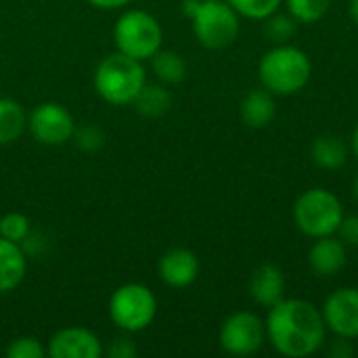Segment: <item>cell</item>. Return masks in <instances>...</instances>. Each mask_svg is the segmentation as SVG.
Listing matches in <instances>:
<instances>
[{"label":"cell","instance_id":"11","mask_svg":"<svg viewBox=\"0 0 358 358\" xmlns=\"http://www.w3.org/2000/svg\"><path fill=\"white\" fill-rule=\"evenodd\" d=\"M46 355L52 358H99L103 344L86 327H65L50 338Z\"/></svg>","mask_w":358,"mask_h":358},{"label":"cell","instance_id":"23","mask_svg":"<svg viewBox=\"0 0 358 358\" xmlns=\"http://www.w3.org/2000/svg\"><path fill=\"white\" fill-rule=\"evenodd\" d=\"M29 233H31V222L25 214L8 212V214L0 216V237L21 245Z\"/></svg>","mask_w":358,"mask_h":358},{"label":"cell","instance_id":"30","mask_svg":"<svg viewBox=\"0 0 358 358\" xmlns=\"http://www.w3.org/2000/svg\"><path fill=\"white\" fill-rule=\"evenodd\" d=\"M331 357L336 358H344V357H352V348H350V340H344V338H338L331 346Z\"/></svg>","mask_w":358,"mask_h":358},{"label":"cell","instance_id":"6","mask_svg":"<svg viewBox=\"0 0 358 358\" xmlns=\"http://www.w3.org/2000/svg\"><path fill=\"white\" fill-rule=\"evenodd\" d=\"M342 218H344V208L338 195L321 187L304 191L294 206L296 227L306 237L313 239L336 235Z\"/></svg>","mask_w":358,"mask_h":358},{"label":"cell","instance_id":"5","mask_svg":"<svg viewBox=\"0 0 358 358\" xmlns=\"http://www.w3.org/2000/svg\"><path fill=\"white\" fill-rule=\"evenodd\" d=\"M109 319L124 334L145 331L157 315V298L143 283L120 285L109 298Z\"/></svg>","mask_w":358,"mask_h":358},{"label":"cell","instance_id":"32","mask_svg":"<svg viewBox=\"0 0 358 358\" xmlns=\"http://www.w3.org/2000/svg\"><path fill=\"white\" fill-rule=\"evenodd\" d=\"M350 19L358 27V0H350Z\"/></svg>","mask_w":358,"mask_h":358},{"label":"cell","instance_id":"24","mask_svg":"<svg viewBox=\"0 0 358 358\" xmlns=\"http://www.w3.org/2000/svg\"><path fill=\"white\" fill-rule=\"evenodd\" d=\"M239 17L254 19V21H264L273 13H277L281 0H227Z\"/></svg>","mask_w":358,"mask_h":358},{"label":"cell","instance_id":"33","mask_svg":"<svg viewBox=\"0 0 358 358\" xmlns=\"http://www.w3.org/2000/svg\"><path fill=\"white\" fill-rule=\"evenodd\" d=\"M352 197H355V201H357L358 206V174L357 178H355V182H352Z\"/></svg>","mask_w":358,"mask_h":358},{"label":"cell","instance_id":"14","mask_svg":"<svg viewBox=\"0 0 358 358\" xmlns=\"http://www.w3.org/2000/svg\"><path fill=\"white\" fill-rule=\"evenodd\" d=\"M250 296L262 308H273L285 296V277L277 264H260L250 279Z\"/></svg>","mask_w":358,"mask_h":358},{"label":"cell","instance_id":"26","mask_svg":"<svg viewBox=\"0 0 358 358\" xmlns=\"http://www.w3.org/2000/svg\"><path fill=\"white\" fill-rule=\"evenodd\" d=\"M71 141L76 143V147L80 151H84V153H96L105 145V132L99 126H92V124L82 126V128L76 126V132H73V138Z\"/></svg>","mask_w":358,"mask_h":358},{"label":"cell","instance_id":"4","mask_svg":"<svg viewBox=\"0 0 358 358\" xmlns=\"http://www.w3.org/2000/svg\"><path fill=\"white\" fill-rule=\"evenodd\" d=\"M164 29L151 13L143 8L124 10L113 25V42L117 52L136 61H151L162 48Z\"/></svg>","mask_w":358,"mask_h":358},{"label":"cell","instance_id":"15","mask_svg":"<svg viewBox=\"0 0 358 358\" xmlns=\"http://www.w3.org/2000/svg\"><path fill=\"white\" fill-rule=\"evenodd\" d=\"M275 115H277V101H275V94L268 92L266 88L250 90L239 105L241 122L254 130H260L273 124Z\"/></svg>","mask_w":358,"mask_h":358},{"label":"cell","instance_id":"18","mask_svg":"<svg viewBox=\"0 0 358 358\" xmlns=\"http://www.w3.org/2000/svg\"><path fill=\"white\" fill-rule=\"evenodd\" d=\"M27 130V113L21 103L0 96V145L15 143Z\"/></svg>","mask_w":358,"mask_h":358},{"label":"cell","instance_id":"27","mask_svg":"<svg viewBox=\"0 0 358 358\" xmlns=\"http://www.w3.org/2000/svg\"><path fill=\"white\" fill-rule=\"evenodd\" d=\"M130 336V334H128ZM128 336H120L115 340H111L109 348H107V357L109 358H134L138 355L136 344L128 338Z\"/></svg>","mask_w":358,"mask_h":358},{"label":"cell","instance_id":"17","mask_svg":"<svg viewBox=\"0 0 358 358\" xmlns=\"http://www.w3.org/2000/svg\"><path fill=\"white\" fill-rule=\"evenodd\" d=\"M313 159L323 170H340L348 162V147L336 134H321L313 143Z\"/></svg>","mask_w":358,"mask_h":358},{"label":"cell","instance_id":"7","mask_svg":"<svg viewBox=\"0 0 358 358\" xmlns=\"http://www.w3.org/2000/svg\"><path fill=\"white\" fill-rule=\"evenodd\" d=\"M191 25L197 42L210 50L231 46L241 29L239 13L227 0H199Z\"/></svg>","mask_w":358,"mask_h":358},{"label":"cell","instance_id":"9","mask_svg":"<svg viewBox=\"0 0 358 358\" xmlns=\"http://www.w3.org/2000/svg\"><path fill=\"white\" fill-rule=\"evenodd\" d=\"M27 130L40 145L61 147L73 138L76 120L61 103L46 101L34 107L31 113L27 115Z\"/></svg>","mask_w":358,"mask_h":358},{"label":"cell","instance_id":"29","mask_svg":"<svg viewBox=\"0 0 358 358\" xmlns=\"http://www.w3.org/2000/svg\"><path fill=\"white\" fill-rule=\"evenodd\" d=\"M86 2L92 4L94 8H101V10H115V8L128 6L132 0H86Z\"/></svg>","mask_w":358,"mask_h":358},{"label":"cell","instance_id":"31","mask_svg":"<svg viewBox=\"0 0 358 358\" xmlns=\"http://www.w3.org/2000/svg\"><path fill=\"white\" fill-rule=\"evenodd\" d=\"M350 149H352L355 157L358 159V124L355 126V130H352V138H350Z\"/></svg>","mask_w":358,"mask_h":358},{"label":"cell","instance_id":"1","mask_svg":"<svg viewBox=\"0 0 358 358\" xmlns=\"http://www.w3.org/2000/svg\"><path fill=\"white\" fill-rule=\"evenodd\" d=\"M266 340L271 346L287 358H306L317 355L327 336V325L323 313L300 298L281 300L273 308H268Z\"/></svg>","mask_w":358,"mask_h":358},{"label":"cell","instance_id":"28","mask_svg":"<svg viewBox=\"0 0 358 358\" xmlns=\"http://www.w3.org/2000/svg\"><path fill=\"white\" fill-rule=\"evenodd\" d=\"M336 235L344 241V245L348 248V245H358V214L355 216H344L342 218V222H340V227H338V231H336Z\"/></svg>","mask_w":358,"mask_h":358},{"label":"cell","instance_id":"3","mask_svg":"<svg viewBox=\"0 0 358 358\" xmlns=\"http://www.w3.org/2000/svg\"><path fill=\"white\" fill-rule=\"evenodd\" d=\"M94 90L96 94L115 107L132 105L143 86L147 84L143 61L126 57L122 52L107 55L94 69Z\"/></svg>","mask_w":358,"mask_h":358},{"label":"cell","instance_id":"21","mask_svg":"<svg viewBox=\"0 0 358 358\" xmlns=\"http://www.w3.org/2000/svg\"><path fill=\"white\" fill-rule=\"evenodd\" d=\"M264 21V34L273 44H289L296 38L300 25L289 13H273Z\"/></svg>","mask_w":358,"mask_h":358},{"label":"cell","instance_id":"19","mask_svg":"<svg viewBox=\"0 0 358 358\" xmlns=\"http://www.w3.org/2000/svg\"><path fill=\"white\" fill-rule=\"evenodd\" d=\"M132 105L145 117H159L170 111L172 92L166 84H145Z\"/></svg>","mask_w":358,"mask_h":358},{"label":"cell","instance_id":"20","mask_svg":"<svg viewBox=\"0 0 358 358\" xmlns=\"http://www.w3.org/2000/svg\"><path fill=\"white\" fill-rule=\"evenodd\" d=\"M151 69H153L155 78L166 86L178 84L187 78V61L176 50H162L159 48L151 57Z\"/></svg>","mask_w":358,"mask_h":358},{"label":"cell","instance_id":"12","mask_svg":"<svg viewBox=\"0 0 358 358\" xmlns=\"http://www.w3.org/2000/svg\"><path fill=\"white\" fill-rule=\"evenodd\" d=\"M157 273L166 285L174 289H185L193 285L199 277V258L187 248H172L159 258Z\"/></svg>","mask_w":358,"mask_h":358},{"label":"cell","instance_id":"2","mask_svg":"<svg viewBox=\"0 0 358 358\" xmlns=\"http://www.w3.org/2000/svg\"><path fill=\"white\" fill-rule=\"evenodd\" d=\"M313 76L310 57L294 44H275L258 63L262 88L275 96H289L306 88Z\"/></svg>","mask_w":358,"mask_h":358},{"label":"cell","instance_id":"22","mask_svg":"<svg viewBox=\"0 0 358 358\" xmlns=\"http://www.w3.org/2000/svg\"><path fill=\"white\" fill-rule=\"evenodd\" d=\"M285 6L298 23L313 25L329 13L331 0H285Z\"/></svg>","mask_w":358,"mask_h":358},{"label":"cell","instance_id":"16","mask_svg":"<svg viewBox=\"0 0 358 358\" xmlns=\"http://www.w3.org/2000/svg\"><path fill=\"white\" fill-rule=\"evenodd\" d=\"M27 273V254L15 241L0 237V294H8L21 285Z\"/></svg>","mask_w":358,"mask_h":358},{"label":"cell","instance_id":"10","mask_svg":"<svg viewBox=\"0 0 358 358\" xmlns=\"http://www.w3.org/2000/svg\"><path fill=\"white\" fill-rule=\"evenodd\" d=\"M323 319L331 334L344 340L358 338V289L340 287L331 292L323 304Z\"/></svg>","mask_w":358,"mask_h":358},{"label":"cell","instance_id":"8","mask_svg":"<svg viewBox=\"0 0 358 358\" xmlns=\"http://www.w3.org/2000/svg\"><path fill=\"white\" fill-rule=\"evenodd\" d=\"M266 340L264 321L250 310L233 313L224 319L218 331L220 348L231 357H250L262 348Z\"/></svg>","mask_w":358,"mask_h":358},{"label":"cell","instance_id":"13","mask_svg":"<svg viewBox=\"0 0 358 358\" xmlns=\"http://www.w3.org/2000/svg\"><path fill=\"white\" fill-rule=\"evenodd\" d=\"M346 258L348 254L344 241L336 235H327V237H319L313 243L308 252V266L317 277L329 279L336 277L346 266Z\"/></svg>","mask_w":358,"mask_h":358},{"label":"cell","instance_id":"25","mask_svg":"<svg viewBox=\"0 0 358 358\" xmlns=\"http://www.w3.org/2000/svg\"><path fill=\"white\" fill-rule=\"evenodd\" d=\"M4 355H6V358H44L46 357V346H42V342L38 338L21 336V338H15L6 346Z\"/></svg>","mask_w":358,"mask_h":358}]
</instances>
